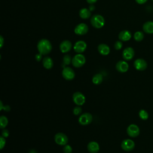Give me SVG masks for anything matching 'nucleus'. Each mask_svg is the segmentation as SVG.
Returning <instances> with one entry per match:
<instances>
[{"label":"nucleus","mask_w":153,"mask_h":153,"mask_svg":"<svg viewBox=\"0 0 153 153\" xmlns=\"http://www.w3.org/2000/svg\"><path fill=\"white\" fill-rule=\"evenodd\" d=\"M37 49L41 54L47 55L51 51L52 45L48 39H42L37 44Z\"/></svg>","instance_id":"nucleus-1"},{"label":"nucleus","mask_w":153,"mask_h":153,"mask_svg":"<svg viewBox=\"0 0 153 153\" xmlns=\"http://www.w3.org/2000/svg\"><path fill=\"white\" fill-rule=\"evenodd\" d=\"M90 23L94 27L100 29L104 26L105 19L100 14H94L91 17Z\"/></svg>","instance_id":"nucleus-2"},{"label":"nucleus","mask_w":153,"mask_h":153,"mask_svg":"<svg viewBox=\"0 0 153 153\" xmlns=\"http://www.w3.org/2000/svg\"><path fill=\"white\" fill-rule=\"evenodd\" d=\"M85 57L82 54L78 53L75 55L72 59V65L77 68L82 67L85 63Z\"/></svg>","instance_id":"nucleus-3"},{"label":"nucleus","mask_w":153,"mask_h":153,"mask_svg":"<svg viewBox=\"0 0 153 153\" xmlns=\"http://www.w3.org/2000/svg\"><path fill=\"white\" fill-rule=\"evenodd\" d=\"M93 120V116L89 112H84L82 114L79 118L78 123L82 126H86L90 124Z\"/></svg>","instance_id":"nucleus-4"},{"label":"nucleus","mask_w":153,"mask_h":153,"mask_svg":"<svg viewBox=\"0 0 153 153\" xmlns=\"http://www.w3.org/2000/svg\"><path fill=\"white\" fill-rule=\"evenodd\" d=\"M72 100L77 106H82L85 102V97L81 92L76 91L72 95Z\"/></svg>","instance_id":"nucleus-5"},{"label":"nucleus","mask_w":153,"mask_h":153,"mask_svg":"<svg viewBox=\"0 0 153 153\" xmlns=\"http://www.w3.org/2000/svg\"><path fill=\"white\" fill-rule=\"evenodd\" d=\"M54 141L59 145L65 146V145L68 144V137L65 133L59 132L55 134Z\"/></svg>","instance_id":"nucleus-6"},{"label":"nucleus","mask_w":153,"mask_h":153,"mask_svg":"<svg viewBox=\"0 0 153 153\" xmlns=\"http://www.w3.org/2000/svg\"><path fill=\"white\" fill-rule=\"evenodd\" d=\"M62 75L64 79L68 81H71L74 79L75 74L74 71L70 67H65L63 68L62 72Z\"/></svg>","instance_id":"nucleus-7"},{"label":"nucleus","mask_w":153,"mask_h":153,"mask_svg":"<svg viewBox=\"0 0 153 153\" xmlns=\"http://www.w3.org/2000/svg\"><path fill=\"white\" fill-rule=\"evenodd\" d=\"M127 133L131 137H136L139 135L140 129L137 125L131 124L127 127Z\"/></svg>","instance_id":"nucleus-8"},{"label":"nucleus","mask_w":153,"mask_h":153,"mask_svg":"<svg viewBox=\"0 0 153 153\" xmlns=\"http://www.w3.org/2000/svg\"><path fill=\"white\" fill-rule=\"evenodd\" d=\"M135 146V143L133 140L130 139H126L122 141L121 143V148L125 151H131Z\"/></svg>","instance_id":"nucleus-9"},{"label":"nucleus","mask_w":153,"mask_h":153,"mask_svg":"<svg viewBox=\"0 0 153 153\" xmlns=\"http://www.w3.org/2000/svg\"><path fill=\"white\" fill-rule=\"evenodd\" d=\"M88 30V26L84 23H81L76 25L74 29V32L78 35H84L87 33Z\"/></svg>","instance_id":"nucleus-10"},{"label":"nucleus","mask_w":153,"mask_h":153,"mask_svg":"<svg viewBox=\"0 0 153 153\" xmlns=\"http://www.w3.org/2000/svg\"><path fill=\"white\" fill-rule=\"evenodd\" d=\"M133 65L136 70L143 71L147 68V62L143 59H137L134 60Z\"/></svg>","instance_id":"nucleus-11"},{"label":"nucleus","mask_w":153,"mask_h":153,"mask_svg":"<svg viewBox=\"0 0 153 153\" xmlns=\"http://www.w3.org/2000/svg\"><path fill=\"white\" fill-rule=\"evenodd\" d=\"M87 48V44L84 41H78L76 42L74 45V51L79 54H81Z\"/></svg>","instance_id":"nucleus-12"},{"label":"nucleus","mask_w":153,"mask_h":153,"mask_svg":"<svg viewBox=\"0 0 153 153\" xmlns=\"http://www.w3.org/2000/svg\"><path fill=\"white\" fill-rule=\"evenodd\" d=\"M122 56L125 60H130L134 56V50L132 47H127L123 50Z\"/></svg>","instance_id":"nucleus-13"},{"label":"nucleus","mask_w":153,"mask_h":153,"mask_svg":"<svg viewBox=\"0 0 153 153\" xmlns=\"http://www.w3.org/2000/svg\"><path fill=\"white\" fill-rule=\"evenodd\" d=\"M116 69L121 72V73H124L126 72L128 69V64L127 62H126L124 60H120L118 61L116 64Z\"/></svg>","instance_id":"nucleus-14"},{"label":"nucleus","mask_w":153,"mask_h":153,"mask_svg":"<svg viewBox=\"0 0 153 153\" xmlns=\"http://www.w3.org/2000/svg\"><path fill=\"white\" fill-rule=\"evenodd\" d=\"M60 50L63 53H66L69 52L72 48V43L68 40L63 41L59 45Z\"/></svg>","instance_id":"nucleus-15"},{"label":"nucleus","mask_w":153,"mask_h":153,"mask_svg":"<svg viewBox=\"0 0 153 153\" xmlns=\"http://www.w3.org/2000/svg\"><path fill=\"white\" fill-rule=\"evenodd\" d=\"M87 149L90 153H97L100 149V146L97 142L91 141L87 145Z\"/></svg>","instance_id":"nucleus-16"},{"label":"nucleus","mask_w":153,"mask_h":153,"mask_svg":"<svg viewBox=\"0 0 153 153\" xmlns=\"http://www.w3.org/2000/svg\"><path fill=\"white\" fill-rule=\"evenodd\" d=\"M131 37V33L127 30H124L120 32L118 35V38L122 41H127L130 39Z\"/></svg>","instance_id":"nucleus-17"},{"label":"nucleus","mask_w":153,"mask_h":153,"mask_svg":"<svg viewBox=\"0 0 153 153\" xmlns=\"http://www.w3.org/2000/svg\"><path fill=\"white\" fill-rule=\"evenodd\" d=\"M97 50L99 53L103 56H106L110 53V48L105 44H99L97 47Z\"/></svg>","instance_id":"nucleus-18"},{"label":"nucleus","mask_w":153,"mask_h":153,"mask_svg":"<svg viewBox=\"0 0 153 153\" xmlns=\"http://www.w3.org/2000/svg\"><path fill=\"white\" fill-rule=\"evenodd\" d=\"M42 65L47 69H50L53 66V60L48 56H46L42 59Z\"/></svg>","instance_id":"nucleus-19"},{"label":"nucleus","mask_w":153,"mask_h":153,"mask_svg":"<svg viewBox=\"0 0 153 153\" xmlns=\"http://www.w3.org/2000/svg\"><path fill=\"white\" fill-rule=\"evenodd\" d=\"M143 31L148 34L153 33V22L148 21L145 22L143 25Z\"/></svg>","instance_id":"nucleus-20"},{"label":"nucleus","mask_w":153,"mask_h":153,"mask_svg":"<svg viewBox=\"0 0 153 153\" xmlns=\"http://www.w3.org/2000/svg\"><path fill=\"white\" fill-rule=\"evenodd\" d=\"M79 17L83 19H87L91 16V11L86 8H83L81 9L79 11Z\"/></svg>","instance_id":"nucleus-21"},{"label":"nucleus","mask_w":153,"mask_h":153,"mask_svg":"<svg viewBox=\"0 0 153 153\" xmlns=\"http://www.w3.org/2000/svg\"><path fill=\"white\" fill-rule=\"evenodd\" d=\"M103 81V76L100 74H95L92 78V82L95 85H99Z\"/></svg>","instance_id":"nucleus-22"},{"label":"nucleus","mask_w":153,"mask_h":153,"mask_svg":"<svg viewBox=\"0 0 153 153\" xmlns=\"http://www.w3.org/2000/svg\"><path fill=\"white\" fill-rule=\"evenodd\" d=\"M72 57L69 54H66L63 57V61L62 63V67L63 68L66 67L68 65H70L71 63H72Z\"/></svg>","instance_id":"nucleus-23"},{"label":"nucleus","mask_w":153,"mask_h":153,"mask_svg":"<svg viewBox=\"0 0 153 153\" xmlns=\"http://www.w3.org/2000/svg\"><path fill=\"white\" fill-rule=\"evenodd\" d=\"M8 123V118L5 115H2L0 117V128L1 129L5 128Z\"/></svg>","instance_id":"nucleus-24"},{"label":"nucleus","mask_w":153,"mask_h":153,"mask_svg":"<svg viewBox=\"0 0 153 153\" xmlns=\"http://www.w3.org/2000/svg\"><path fill=\"white\" fill-rule=\"evenodd\" d=\"M144 38V34L141 31H137L134 34V39L137 42H140L143 40Z\"/></svg>","instance_id":"nucleus-25"},{"label":"nucleus","mask_w":153,"mask_h":153,"mask_svg":"<svg viewBox=\"0 0 153 153\" xmlns=\"http://www.w3.org/2000/svg\"><path fill=\"white\" fill-rule=\"evenodd\" d=\"M139 117L142 120H146L149 117V115L146 110L140 109L139 112Z\"/></svg>","instance_id":"nucleus-26"},{"label":"nucleus","mask_w":153,"mask_h":153,"mask_svg":"<svg viewBox=\"0 0 153 153\" xmlns=\"http://www.w3.org/2000/svg\"><path fill=\"white\" fill-rule=\"evenodd\" d=\"M63 151L64 153H72V148L69 145H65L63 148Z\"/></svg>","instance_id":"nucleus-27"},{"label":"nucleus","mask_w":153,"mask_h":153,"mask_svg":"<svg viewBox=\"0 0 153 153\" xmlns=\"http://www.w3.org/2000/svg\"><path fill=\"white\" fill-rule=\"evenodd\" d=\"M82 112V108L80 107V106H75L73 109V113L75 115H78L81 114Z\"/></svg>","instance_id":"nucleus-28"},{"label":"nucleus","mask_w":153,"mask_h":153,"mask_svg":"<svg viewBox=\"0 0 153 153\" xmlns=\"http://www.w3.org/2000/svg\"><path fill=\"white\" fill-rule=\"evenodd\" d=\"M122 47H123V43L120 41H117L114 44V48L117 50H119L121 49Z\"/></svg>","instance_id":"nucleus-29"},{"label":"nucleus","mask_w":153,"mask_h":153,"mask_svg":"<svg viewBox=\"0 0 153 153\" xmlns=\"http://www.w3.org/2000/svg\"><path fill=\"white\" fill-rule=\"evenodd\" d=\"M5 143H6L5 138L2 136H0V149H2L5 147Z\"/></svg>","instance_id":"nucleus-30"},{"label":"nucleus","mask_w":153,"mask_h":153,"mask_svg":"<svg viewBox=\"0 0 153 153\" xmlns=\"http://www.w3.org/2000/svg\"><path fill=\"white\" fill-rule=\"evenodd\" d=\"M1 134L3 137H4L5 138H7L8 137L9 134H10V132H9V130H7V129H5V128H4L2 130V132H1Z\"/></svg>","instance_id":"nucleus-31"},{"label":"nucleus","mask_w":153,"mask_h":153,"mask_svg":"<svg viewBox=\"0 0 153 153\" xmlns=\"http://www.w3.org/2000/svg\"><path fill=\"white\" fill-rule=\"evenodd\" d=\"M42 54H41L39 53L36 54V56H35V59H36V60L37 62L41 61V60H42Z\"/></svg>","instance_id":"nucleus-32"},{"label":"nucleus","mask_w":153,"mask_h":153,"mask_svg":"<svg viewBox=\"0 0 153 153\" xmlns=\"http://www.w3.org/2000/svg\"><path fill=\"white\" fill-rule=\"evenodd\" d=\"M136 2L139 4H143L146 2H147L148 0H135Z\"/></svg>","instance_id":"nucleus-33"},{"label":"nucleus","mask_w":153,"mask_h":153,"mask_svg":"<svg viewBox=\"0 0 153 153\" xmlns=\"http://www.w3.org/2000/svg\"><path fill=\"white\" fill-rule=\"evenodd\" d=\"M3 109H4V111H7V112H8V111H10V106L9 105H4Z\"/></svg>","instance_id":"nucleus-34"},{"label":"nucleus","mask_w":153,"mask_h":153,"mask_svg":"<svg viewBox=\"0 0 153 153\" xmlns=\"http://www.w3.org/2000/svg\"><path fill=\"white\" fill-rule=\"evenodd\" d=\"M0 40H1V44H0V47L1 48L4 45V38L2 36H0Z\"/></svg>","instance_id":"nucleus-35"},{"label":"nucleus","mask_w":153,"mask_h":153,"mask_svg":"<svg viewBox=\"0 0 153 153\" xmlns=\"http://www.w3.org/2000/svg\"><path fill=\"white\" fill-rule=\"evenodd\" d=\"M97 1V0H86V1H87L88 4H93L95 3V2H96Z\"/></svg>","instance_id":"nucleus-36"},{"label":"nucleus","mask_w":153,"mask_h":153,"mask_svg":"<svg viewBox=\"0 0 153 153\" xmlns=\"http://www.w3.org/2000/svg\"><path fill=\"white\" fill-rule=\"evenodd\" d=\"M4 106L3 105L2 102V101H0V110H1V111H2V110L3 109Z\"/></svg>","instance_id":"nucleus-37"},{"label":"nucleus","mask_w":153,"mask_h":153,"mask_svg":"<svg viewBox=\"0 0 153 153\" xmlns=\"http://www.w3.org/2000/svg\"><path fill=\"white\" fill-rule=\"evenodd\" d=\"M89 10H90L91 11H93V10H94V6L93 5H90V7H89Z\"/></svg>","instance_id":"nucleus-38"},{"label":"nucleus","mask_w":153,"mask_h":153,"mask_svg":"<svg viewBox=\"0 0 153 153\" xmlns=\"http://www.w3.org/2000/svg\"><path fill=\"white\" fill-rule=\"evenodd\" d=\"M152 1H153V0H152Z\"/></svg>","instance_id":"nucleus-39"}]
</instances>
